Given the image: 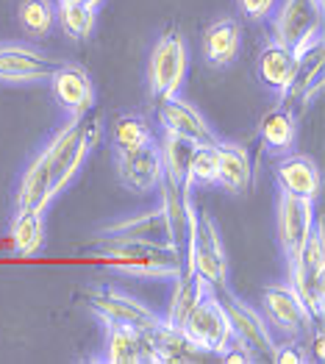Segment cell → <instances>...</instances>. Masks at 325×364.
<instances>
[{"label":"cell","mask_w":325,"mask_h":364,"mask_svg":"<svg viewBox=\"0 0 325 364\" xmlns=\"http://www.w3.org/2000/svg\"><path fill=\"white\" fill-rule=\"evenodd\" d=\"M103 362L139 364L142 362V339L139 331L122 323H106V353Z\"/></svg>","instance_id":"25"},{"label":"cell","mask_w":325,"mask_h":364,"mask_svg":"<svg viewBox=\"0 0 325 364\" xmlns=\"http://www.w3.org/2000/svg\"><path fill=\"white\" fill-rule=\"evenodd\" d=\"M153 139L148 122L142 120L139 114H119L114 125H112V142H114V151H128V148H137V145H145Z\"/></svg>","instance_id":"31"},{"label":"cell","mask_w":325,"mask_h":364,"mask_svg":"<svg viewBox=\"0 0 325 364\" xmlns=\"http://www.w3.org/2000/svg\"><path fill=\"white\" fill-rule=\"evenodd\" d=\"M247 20H270L281 0H237Z\"/></svg>","instance_id":"33"},{"label":"cell","mask_w":325,"mask_h":364,"mask_svg":"<svg viewBox=\"0 0 325 364\" xmlns=\"http://www.w3.org/2000/svg\"><path fill=\"white\" fill-rule=\"evenodd\" d=\"M289 284L303 298L311 317L320 323L325 311V242L323 223H314V231L309 237L306 247L300 250L297 262L289 267Z\"/></svg>","instance_id":"7"},{"label":"cell","mask_w":325,"mask_h":364,"mask_svg":"<svg viewBox=\"0 0 325 364\" xmlns=\"http://www.w3.org/2000/svg\"><path fill=\"white\" fill-rule=\"evenodd\" d=\"M87 306L103 323H122V326H131L137 331H148L161 320L153 309H148L137 298L119 292L114 287H92V289H87Z\"/></svg>","instance_id":"11"},{"label":"cell","mask_w":325,"mask_h":364,"mask_svg":"<svg viewBox=\"0 0 325 364\" xmlns=\"http://www.w3.org/2000/svg\"><path fill=\"white\" fill-rule=\"evenodd\" d=\"M265 301V311L270 326H275L284 336H309L314 331V317L306 309L303 298L297 295V289L287 281V284H270L262 292Z\"/></svg>","instance_id":"10"},{"label":"cell","mask_w":325,"mask_h":364,"mask_svg":"<svg viewBox=\"0 0 325 364\" xmlns=\"http://www.w3.org/2000/svg\"><path fill=\"white\" fill-rule=\"evenodd\" d=\"M181 331L201 353H217V356L225 353V348L231 345L234 334H231L228 314L220 304L214 287L206 289L203 298L192 306V311L181 323Z\"/></svg>","instance_id":"6"},{"label":"cell","mask_w":325,"mask_h":364,"mask_svg":"<svg viewBox=\"0 0 325 364\" xmlns=\"http://www.w3.org/2000/svg\"><path fill=\"white\" fill-rule=\"evenodd\" d=\"M139 339H142V362L181 364L201 359V350L183 336L181 328L170 326L167 320H159L148 331H139Z\"/></svg>","instance_id":"15"},{"label":"cell","mask_w":325,"mask_h":364,"mask_svg":"<svg viewBox=\"0 0 325 364\" xmlns=\"http://www.w3.org/2000/svg\"><path fill=\"white\" fill-rule=\"evenodd\" d=\"M195 183L198 186L217 183V151H214V145H195V151L189 156L183 189H192Z\"/></svg>","instance_id":"30"},{"label":"cell","mask_w":325,"mask_h":364,"mask_svg":"<svg viewBox=\"0 0 325 364\" xmlns=\"http://www.w3.org/2000/svg\"><path fill=\"white\" fill-rule=\"evenodd\" d=\"M211 289L203 275L192 273V270H183V273L176 278V289H173V301H170V311H167V323L181 328V323L186 320V314L192 311V306L203 298V292Z\"/></svg>","instance_id":"24"},{"label":"cell","mask_w":325,"mask_h":364,"mask_svg":"<svg viewBox=\"0 0 325 364\" xmlns=\"http://www.w3.org/2000/svg\"><path fill=\"white\" fill-rule=\"evenodd\" d=\"M297 136V117L292 106H278L272 112H267L262 120V145L272 156H284L295 148Z\"/></svg>","instance_id":"23"},{"label":"cell","mask_w":325,"mask_h":364,"mask_svg":"<svg viewBox=\"0 0 325 364\" xmlns=\"http://www.w3.org/2000/svg\"><path fill=\"white\" fill-rule=\"evenodd\" d=\"M95 259L112 270L137 278H170L186 270V253L178 247H156L139 242H95Z\"/></svg>","instance_id":"1"},{"label":"cell","mask_w":325,"mask_h":364,"mask_svg":"<svg viewBox=\"0 0 325 364\" xmlns=\"http://www.w3.org/2000/svg\"><path fill=\"white\" fill-rule=\"evenodd\" d=\"M56 198V186H53V170L45 151L39 153L20 178L17 189V212H45L50 206V200Z\"/></svg>","instance_id":"19"},{"label":"cell","mask_w":325,"mask_h":364,"mask_svg":"<svg viewBox=\"0 0 325 364\" xmlns=\"http://www.w3.org/2000/svg\"><path fill=\"white\" fill-rule=\"evenodd\" d=\"M97 139H100V120H89L84 114V117H70V122L48 142V148H42L53 170L56 195L75 178V173L81 170L84 159L97 145Z\"/></svg>","instance_id":"2"},{"label":"cell","mask_w":325,"mask_h":364,"mask_svg":"<svg viewBox=\"0 0 325 364\" xmlns=\"http://www.w3.org/2000/svg\"><path fill=\"white\" fill-rule=\"evenodd\" d=\"M89 6H92V9H97V6H100V3H103V0H87Z\"/></svg>","instance_id":"35"},{"label":"cell","mask_w":325,"mask_h":364,"mask_svg":"<svg viewBox=\"0 0 325 364\" xmlns=\"http://www.w3.org/2000/svg\"><path fill=\"white\" fill-rule=\"evenodd\" d=\"M186 67H189L186 42H183L181 31L167 28L153 45L148 61V84L156 103L178 95V90L183 87V78H186Z\"/></svg>","instance_id":"5"},{"label":"cell","mask_w":325,"mask_h":364,"mask_svg":"<svg viewBox=\"0 0 325 364\" xmlns=\"http://www.w3.org/2000/svg\"><path fill=\"white\" fill-rule=\"evenodd\" d=\"M314 223H317L314 200L281 189V195H278V245H281V253L289 267L295 264L300 250L309 242Z\"/></svg>","instance_id":"8"},{"label":"cell","mask_w":325,"mask_h":364,"mask_svg":"<svg viewBox=\"0 0 325 364\" xmlns=\"http://www.w3.org/2000/svg\"><path fill=\"white\" fill-rule=\"evenodd\" d=\"M156 114H159V122L164 131L176 134V136H183L195 145H214L217 142V134L211 131V125L206 122V117L189 106L186 100H181L178 95L173 97H164L156 103Z\"/></svg>","instance_id":"16"},{"label":"cell","mask_w":325,"mask_h":364,"mask_svg":"<svg viewBox=\"0 0 325 364\" xmlns=\"http://www.w3.org/2000/svg\"><path fill=\"white\" fill-rule=\"evenodd\" d=\"M195 151V142L176 136L170 131H164V139L159 145L161 153V164H164V183L170 186H183L186 181V164H189V156Z\"/></svg>","instance_id":"26"},{"label":"cell","mask_w":325,"mask_h":364,"mask_svg":"<svg viewBox=\"0 0 325 364\" xmlns=\"http://www.w3.org/2000/svg\"><path fill=\"white\" fill-rule=\"evenodd\" d=\"M297 67H300V59H297L289 48H284L278 42H270L267 48H262L259 61H256V70H259L262 84H265L267 90L278 92L281 97H287V92L292 90Z\"/></svg>","instance_id":"20"},{"label":"cell","mask_w":325,"mask_h":364,"mask_svg":"<svg viewBox=\"0 0 325 364\" xmlns=\"http://www.w3.org/2000/svg\"><path fill=\"white\" fill-rule=\"evenodd\" d=\"M59 64L39 50L20 42H0V81L6 84H28L48 81Z\"/></svg>","instance_id":"14"},{"label":"cell","mask_w":325,"mask_h":364,"mask_svg":"<svg viewBox=\"0 0 325 364\" xmlns=\"http://www.w3.org/2000/svg\"><path fill=\"white\" fill-rule=\"evenodd\" d=\"M114 153H117L119 181L125 183L128 189L142 195V192H153L156 186H161V181H164V164H161L159 145L153 139L145 142V145Z\"/></svg>","instance_id":"13"},{"label":"cell","mask_w":325,"mask_h":364,"mask_svg":"<svg viewBox=\"0 0 325 364\" xmlns=\"http://www.w3.org/2000/svg\"><path fill=\"white\" fill-rule=\"evenodd\" d=\"M95 11L87 0H64L56 3V20H59L61 31L73 39H87L92 28H95Z\"/></svg>","instance_id":"28"},{"label":"cell","mask_w":325,"mask_h":364,"mask_svg":"<svg viewBox=\"0 0 325 364\" xmlns=\"http://www.w3.org/2000/svg\"><path fill=\"white\" fill-rule=\"evenodd\" d=\"M214 292H217L220 304L225 309V314H228L234 339L242 342L256 359H272L275 342H272V334H270V328L265 326V320L247 304H242L237 295L231 292V287H220Z\"/></svg>","instance_id":"12"},{"label":"cell","mask_w":325,"mask_h":364,"mask_svg":"<svg viewBox=\"0 0 325 364\" xmlns=\"http://www.w3.org/2000/svg\"><path fill=\"white\" fill-rule=\"evenodd\" d=\"M17 20L31 36H48L56 26V0H20Z\"/></svg>","instance_id":"29"},{"label":"cell","mask_w":325,"mask_h":364,"mask_svg":"<svg viewBox=\"0 0 325 364\" xmlns=\"http://www.w3.org/2000/svg\"><path fill=\"white\" fill-rule=\"evenodd\" d=\"M272 42L303 59L323 45V0H281L272 11Z\"/></svg>","instance_id":"3"},{"label":"cell","mask_w":325,"mask_h":364,"mask_svg":"<svg viewBox=\"0 0 325 364\" xmlns=\"http://www.w3.org/2000/svg\"><path fill=\"white\" fill-rule=\"evenodd\" d=\"M214 151H217V183L225 192L245 195L253 183V164L247 151L242 145L220 142V139L214 142Z\"/></svg>","instance_id":"21"},{"label":"cell","mask_w":325,"mask_h":364,"mask_svg":"<svg viewBox=\"0 0 325 364\" xmlns=\"http://www.w3.org/2000/svg\"><path fill=\"white\" fill-rule=\"evenodd\" d=\"M45 245V220L42 212H17L11 223V247L20 256H33Z\"/></svg>","instance_id":"27"},{"label":"cell","mask_w":325,"mask_h":364,"mask_svg":"<svg viewBox=\"0 0 325 364\" xmlns=\"http://www.w3.org/2000/svg\"><path fill=\"white\" fill-rule=\"evenodd\" d=\"M186 270L203 275L214 289L228 287V259L217 220L208 212L195 214L189 242H186Z\"/></svg>","instance_id":"4"},{"label":"cell","mask_w":325,"mask_h":364,"mask_svg":"<svg viewBox=\"0 0 325 364\" xmlns=\"http://www.w3.org/2000/svg\"><path fill=\"white\" fill-rule=\"evenodd\" d=\"M311 350H314V359H317V362H323V359H325V342H323V331H320V328L314 331V342H311Z\"/></svg>","instance_id":"34"},{"label":"cell","mask_w":325,"mask_h":364,"mask_svg":"<svg viewBox=\"0 0 325 364\" xmlns=\"http://www.w3.org/2000/svg\"><path fill=\"white\" fill-rule=\"evenodd\" d=\"M306 359H309V353L300 350L295 336H287V342L284 345H275V350H272V362L278 364H303Z\"/></svg>","instance_id":"32"},{"label":"cell","mask_w":325,"mask_h":364,"mask_svg":"<svg viewBox=\"0 0 325 364\" xmlns=\"http://www.w3.org/2000/svg\"><path fill=\"white\" fill-rule=\"evenodd\" d=\"M92 242H139V245H156V247H176L173 234H170V223L164 209H150V212L134 214V217H122L109 225H103L100 231L92 234ZM181 250V247H178Z\"/></svg>","instance_id":"9"},{"label":"cell","mask_w":325,"mask_h":364,"mask_svg":"<svg viewBox=\"0 0 325 364\" xmlns=\"http://www.w3.org/2000/svg\"><path fill=\"white\" fill-rule=\"evenodd\" d=\"M275 178L284 192H292L309 200H317L323 192V173L317 161L303 153H284V159H278L275 164Z\"/></svg>","instance_id":"18"},{"label":"cell","mask_w":325,"mask_h":364,"mask_svg":"<svg viewBox=\"0 0 325 364\" xmlns=\"http://www.w3.org/2000/svg\"><path fill=\"white\" fill-rule=\"evenodd\" d=\"M59 3H64V0H59Z\"/></svg>","instance_id":"36"},{"label":"cell","mask_w":325,"mask_h":364,"mask_svg":"<svg viewBox=\"0 0 325 364\" xmlns=\"http://www.w3.org/2000/svg\"><path fill=\"white\" fill-rule=\"evenodd\" d=\"M242 48V36H239V26L234 20H220L211 23L203 31V56H206L208 67H228L234 64Z\"/></svg>","instance_id":"22"},{"label":"cell","mask_w":325,"mask_h":364,"mask_svg":"<svg viewBox=\"0 0 325 364\" xmlns=\"http://www.w3.org/2000/svg\"><path fill=\"white\" fill-rule=\"evenodd\" d=\"M53 97L70 117H84L95 106V87L84 67L78 64H59L48 78Z\"/></svg>","instance_id":"17"}]
</instances>
